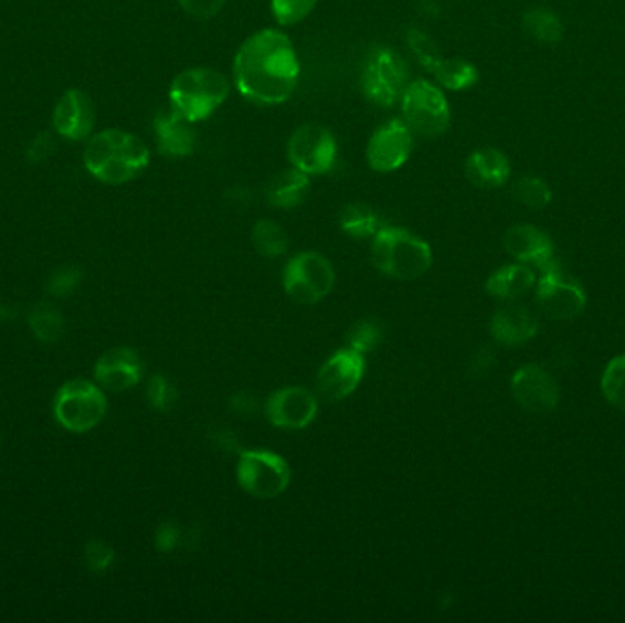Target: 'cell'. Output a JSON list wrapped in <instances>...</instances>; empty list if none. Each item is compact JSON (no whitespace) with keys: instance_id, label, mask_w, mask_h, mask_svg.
I'll return each mask as SVG.
<instances>
[{"instance_id":"1","label":"cell","mask_w":625,"mask_h":623,"mask_svg":"<svg viewBox=\"0 0 625 623\" xmlns=\"http://www.w3.org/2000/svg\"><path fill=\"white\" fill-rule=\"evenodd\" d=\"M298 77L295 44L280 30L265 28L249 35L234 57V86L253 105H284L295 94Z\"/></svg>"},{"instance_id":"2","label":"cell","mask_w":625,"mask_h":623,"mask_svg":"<svg viewBox=\"0 0 625 623\" xmlns=\"http://www.w3.org/2000/svg\"><path fill=\"white\" fill-rule=\"evenodd\" d=\"M150 163V150L127 130L108 128L88 141L85 167L96 180L123 185L141 176Z\"/></svg>"},{"instance_id":"3","label":"cell","mask_w":625,"mask_h":623,"mask_svg":"<svg viewBox=\"0 0 625 623\" xmlns=\"http://www.w3.org/2000/svg\"><path fill=\"white\" fill-rule=\"evenodd\" d=\"M371 262L382 275L397 280H415L432 267L434 253L430 243L424 242L417 234L401 227L384 225L373 236Z\"/></svg>"},{"instance_id":"4","label":"cell","mask_w":625,"mask_h":623,"mask_svg":"<svg viewBox=\"0 0 625 623\" xmlns=\"http://www.w3.org/2000/svg\"><path fill=\"white\" fill-rule=\"evenodd\" d=\"M231 92L229 79L214 68H189L174 77L169 99L172 110L200 123L211 117L227 101Z\"/></svg>"},{"instance_id":"5","label":"cell","mask_w":625,"mask_h":623,"mask_svg":"<svg viewBox=\"0 0 625 623\" xmlns=\"http://www.w3.org/2000/svg\"><path fill=\"white\" fill-rule=\"evenodd\" d=\"M401 110L404 123L423 138H441L452 123V110L443 88L426 79L408 83L401 96Z\"/></svg>"},{"instance_id":"6","label":"cell","mask_w":625,"mask_h":623,"mask_svg":"<svg viewBox=\"0 0 625 623\" xmlns=\"http://www.w3.org/2000/svg\"><path fill=\"white\" fill-rule=\"evenodd\" d=\"M106 397L97 382L74 379L64 382L53 399V417L64 430L85 433L105 419Z\"/></svg>"},{"instance_id":"7","label":"cell","mask_w":625,"mask_h":623,"mask_svg":"<svg viewBox=\"0 0 625 623\" xmlns=\"http://www.w3.org/2000/svg\"><path fill=\"white\" fill-rule=\"evenodd\" d=\"M236 479L245 494L258 499H273L286 492L291 483V470L286 459L275 452L240 450Z\"/></svg>"},{"instance_id":"8","label":"cell","mask_w":625,"mask_h":623,"mask_svg":"<svg viewBox=\"0 0 625 623\" xmlns=\"http://www.w3.org/2000/svg\"><path fill=\"white\" fill-rule=\"evenodd\" d=\"M362 92L371 103L392 106L401 101L404 88L408 86V66L399 53L379 46L370 53L362 72Z\"/></svg>"},{"instance_id":"9","label":"cell","mask_w":625,"mask_h":623,"mask_svg":"<svg viewBox=\"0 0 625 623\" xmlns=\"http://www.w3.org/2000/svg\"><path fill=\"white\" fill-rule=\"evenodd\" d=\"M339 156V145L333 132L318 123H306L287 141V158L291 167L308 176H322L333 169Z\"/></svg>"},{"instance_id":"10","label":"cell","mask_w":625,"mask_h":623,"mask_svg":"<svg viewBox=\"0 0 625 623\" xmlns=\"http://www.w3.org/2000/svg\"><path fill=\"white\" fill-rule=\"evenodd\" d=\"M335 284L333 265L315 251L293 256L284 271V289L298 304H317Z\"/></svg>"},{"instance_id":"11","label":"cell","mask_w":625,"mask_h":623,"mask_svg":"<svg viewBox=\"0 0 625 623\" xmlns=\"http://www.w3.org/2000/svg\"><path fill=\"white\" fill-rule=\"evenodd\" d=\"M541 271L543 275L536 286V302L541 313L552 320H573L580 317L587 304V296L582 287L569 276H565L554 262Z\"/></svg>"},{"instance_id":"12","label":"cell","mask_w":625,"mask_h":623,"mask_svg":"<svg viewBox=\"0 0 625 623\" xmlns=\"http://www.w3.org/2000/svg\"><path fill=\"white\" fill-rule=\"evenodd\" d=\"M414 152V132L403 119H392L371 134L366 159L375 172H395L406 165Z\"/></svg>"},{"instance_id":"13","label":"cell","mask_w":625,"mask_h":623,"mask_svg":"<svg viewBox=\"0 0 625 623\" xmlns=\"http://www.w3.org/2000/svg\"><path fill=\"white\" fill-rule=\"evenodd\" d=\"M366 371L364 355L355 349H340L318 370L317 390L326 401H342L359 388Z\"/></svg>"},{"instance_id":"14","label":"cell","mask_w":625,"mask_h":623,"mask_svg":"<svg viewBox=\"0 0 625 623\" xmlns=\"http://www.w3.org/2000/svg\"><path fill=\"white\" fill-rule=\"evenodd\" d=\"M269 423L284 430H304L315 421L318 413L317 397L300 386H287L275 391L265 404Z\"/></svg>"},{"instance_id":"15","label":"cell","mask_w":625,"mask_h":623,"mask_svg":"<svg viewBox=\"0 0 625 623\" xmlns=\"http://www.w3.org/2000/svg\"><path fill=\"white\" fill-rule=\"evenodd\" d=\"M510 388L516 402L530 413H551L560 402L558 384L538 364H527L516 371Z\"/></svg>"},{"instance_id":"16","label":"cell","mask_w":625,"mask_h":623,"mask_svg":"<svg viewBox=\"0 0 625 623\" xmlns=\"http://www.w3.org/2000/svg\"><path fill=\"white\" fill-rule=\"evenodd\" d=\"M145 373L143 360L136 349L116 346L108 349L94 366V379L101 388L110 391H127L138 386Z\"/></svg>"},{"instance_id":"17","label":"cell","mask_w":625,"mask_h":623,"mask_svg":"<svg viewBox=\"0 0 625 623\" xmlns=\"http://www.w3.org/2000/svg\"><path fill=\"white\" fill-rule=\"evenodd\" d=\"M96 125V110L81 90H68L53 112V128L59 136L72 141L88 138Z\"/></svg>"},{"instance_id":"18","label":"cell","mask_w":625,"mask_h":623,"mask_svg":"<svg viewBox=\"0 0 625 623\" xmlns=\"http://www.w3.org/2000/svg\"><path fill=\"white\" fill-rule=\"evenodd\" d=\"M503 245L510 256H514L518 262L532 265L538 269H545L554 260V243L549 234L543 233L534 225H514L503 236Z\"/></svg>"},{"instance_id":"19","label":"cell","mask_w":625,"mask_h":623,"mask_svg":"<svg viewBox=\"0 0 625 623\" xmlns=\"http://www.w3.org/2000/svg\"><path fill=\"white\" fill-rule=\"evenodd\" d=\"M194 123L170 108L169 112H161L154 119L156 141L159 152L167 158H187L196 148V130Z\"/></svg>"},{"instance_id":"20","label":"cell","mask_w":625,"mask_h":623,"mask_svg":"<svg viewBox=\"0 0 625 623\" xmlns=\"http://www.w3.org/2000/svg\"><path fill=\"white\" fill-rule=\"evenodd\" d=\"M538 320L527 307H501L490 320V335L507 348H520L538 333Z\"/></svg>"},{"instance_id":"21","label":"cell","mask_w":625,"mask_h":623,"mask_svg":"<svg viewBox=\"0 0 625 623\" xmlns=\"http://www.w3.org/2000/svg\"><path fill=\"white\" fill-rule=\"evenodd\" d=\"M510 161L499 148L483 147L474 150L465 163L468 181L477 189H499L510 178Z\"/></svg>"},{"instance_id":"22","label":"cell","mask_w":625,"mask_h":623,"mask_svg":"<svg viewBox=\"0 0 625 623\" xmlns=\"http://www.w3.org/2000/svg\"><path fill=\"white\" fill-rule=\"evenodd\" d=\"M311 191V176L302 170H282L267 185V201L276 209H295L308 198Z\"/></svg>"},{"instance_id":"23","label":"cell","mask_w":625,"mask_h":623,"mask_svg":"<svg viewBox=\"0 0 625 623\" xmlns=\"http://www.w3.org/2000/svg\"><path fill=\"white\" fill-rule=\"evenodd\" d=\"M536 284L534 271L525 264H510L499 267L494 271L485 284L490 296L499 300H514L520 298Z\"/></svg>"},{"instance_id":"24","label":"cell","mask_w":625,"mask_h":623,"mask_svg":"<svg viewBox=\"0 0 625 623\" xmlns=\"http://www.w3.org/2000/svg\"><path fill=\"white\" fill-rule=\"evenodd\" d=\"M382 227L384 223L379 212L366 203H350L340 212V229L351 238H373Z\"/></svg>"},{"instance_id":"25","label":"cell","mask_w":625,"mask_h":623,"mask_svg":"<svg viewBox=\"0 0 625 623\" xmlns=\"http://www.w3.org/2000/svg\"><path fill=\"white\" fill-rule=\"evenodd\" d=\"M432 74L441 88L452 92H465L479 81L476 66L461 57H443Z\"/></svg>"},{"instance_id":"26","label":"cell","mask_w":625,"mask_h":623,"mask_svg":"<svg viewBox=\"0 0 625 623\" xmlns=\"http://www.w3.org/2000/svg\"><path fill=\"white\" fill-rule=\"evenodd\" d=\"M523 30L541 44H558L563 39V22L547 8H530L523 13Z\"/></svg>"},{"instance_id":"27","label":"cell","mask_w":625,"mask_h":623,"mask_svg":"<svg viewBox=\"0 0 625 623\" xmlns=\"http://www.w3.org/2000/svg\"><path fill=\"white\" fill-rule=\"evenodd\" d=\"M28 326L37 340H41L44 344H53L63 337V313L50 302H39L30 311Z\"/></svg>"},{"instance_id":"28","label":"cell","mask_w":625,"mask_h":623,"mask_svg":"<svg viewBox=\"0 0 625 623\" xmlns=\"http://www.w3.org/2000/svg\"><path fill=\"white\" fill-rule=\"evenodd\" d=\"M251 242L256 251L265 258H278L286 254L289 245L286 231L273 220H260L256 223L251 233Z\"/></svg>"},{"instance_id":"29","label":"cell","mask_w":625,"mask_h":623,"mask_svg":"<svg viewBox=\"0 0 625 623\" xmlns=\"http://www.w3.org/2000/svg\"><path fill=\"white\" fill-rule=\"evenodd\" d=\"M602 393L611 406L625 413V355H618L607 364L602 377Z\"/></svg>"},{"instance_id":"30","label":"cell","mask_w":625,"mask_h":623,"mask_svg":"<svg viewBox=\"0 0 625 623\" xmlns=\"http://www.w3.org/2000/svg\"><path fill=\"white\" fill-rule=\"evenodd\" d=\"M514 196L520 201L521 205L529 207V209H545L547 205H551L552 191L549 183L541 180L538 176H523L521 180L516 181L514 185Z\"/></svg>"},{"instance_id":"31","label":"cell","mask_w":625,"mask_h":623,"mask_svg":"<svg viewBox=\"0 0 625 623\" xmlns=\"http://www.w3.org/2000/svg\"><path fill=\"white\" fill-rule=\"evenodd\" d=\"M406 43L410 46V50L415 55V59L423 66L426 72H434L437 63L445 57L441 50L437 48L434 39L430 35L421 32L419 28H410L406 33Z\"/></svg>"},{"instance_id":"32","label":"cell","mask_w":625,"mask_h":623,"mask_svg":"<svg viewBox=\"0 0 625 623\" xmlns=\"http://www.w3.org/2000/svg\"><path fill=\"white\" fill-rule=\"evenodd\" d=\"M317 4L318 0H271V11L280 26H295L308 19Z\"/></svg>"},{"instance_id":"33","label":"cell","mask_w":625,"mask_h":623,"mask_svg":"<svg viewBox=\"0 0 625 623\" xmlns=\"http://www.w3.org/2000/svg\"><path fill=\"white\" fill-rule=\"evenodd\" d=\"M178 399H180V393L165 375L156 373L150 377L149 384H147V401L154 410L163 413L170 412L178 404Z\"/></svg>"},{"instance_id":"34","label":"cell","mask_w":625,"mask_h":623,"mask_svg":"<svg viewBox=\"0 0 625 623\" xmlns=\"http://www.w3.org/2000/svg\"><path fill=\"white\" fill-rule=\"evenodd\" d=\"M348 348L355 349L359 353H370L382 342V329L379 324L370 320H361L351 326L348 331Z\"/></svg>"},{"instance_id":"35","label":"cell","mask_w":625,"mask_h":623,"mask_svg":"<svg viewBox=\"0 0 625 623\" xmlns=\"http://www.w3.org/2000/svg\"><path fill=\"white\" fill-rule=\"evenodd\" d=\"M116 561V550L106 543L103 539H90L85 547V563L86 567L96 574L112 569Z\"/></svg>"},{"instance_id":"36","label":"cell","mask_w":625,"mask_h":623,"mask_svg":"<svg viewBox=\"0 0 625 623\" xmlns=\"http://www.w3.org/2000/svg\"><path fill=\"white\" fill-rule=\"evenodd\" d=\"M83 280V271L75 265L55 269L48 278V293L52 296H68L74 293Z\"/></svg>"},{"instance_id":"37","label":"cell","mask_w":625,"mask_h":623,"mask_svg":"<svg viewBox=\"0 0 625 623\" xmlns=\"http://www.w3.org/2000/svg\"><path fill=\"white\" fill-rule=\"evenodd\" d=\"M227 0H178L181 10L196 21L214 19L225 8Z\"/></svg>"},{"instance_id":"38","label":"cell","mask_w":625,"mask_h":623,"mask_svg":"<svg viewBox=\"0 0 625 623\" xmlns=\"http://www.w3.org/2000/svg\"><path fill=\"white\" fill-rule=\"evenodd\" d=\"M181 543V527L176 521H163L156 530L154 545L159 552L170 554Z\"/></svg>"},{"instance_id":"39","label":"cell","mask_w":625,"mask_h":623,"mask_svg":"<svg viewBox=\"0 0 625 623\" xmlns=\"http://www.w3.org/2000/svg\"><path fill=\"white\" fill-rule=\"evenodd\" d=\"M53 148H55V143H53L52 136L44 132V134H39L37 138L33 139L32 145L28 148V158L32 163H39V161L50 158Z\"/></svg>"},{"instance_id":"40","label":"cell","mask_w":625,"mask_h":623,"mask_svg":"<svg viewBox=\"0 0 625 623\" xmlns=\"http://www.w3.org/2000/svg\"><path fill=\"white\" fill-rule=\"evenodd\" d=\"M19 315L17 307L11 306V304H0V320H15Z\"/></svg>"}]
</instances>
